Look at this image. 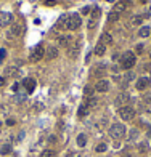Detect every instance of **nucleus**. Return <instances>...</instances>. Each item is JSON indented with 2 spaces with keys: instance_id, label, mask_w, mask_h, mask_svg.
<instances>
[{
  "instance_id": "obj_14",
  "label": "nucleus",
  "mask_w": 151,
  "mask_h": 157,
  "mask_svg": "<svg viewBox=\"0 0 151 157\" xmlns=\"http://www.w3.org/2000/svg\"><path fill=\"white\" fill-rule=\"evenodd\" d=\"M129 99H130V96H129V93H121L119 96L116 98V104L117 106H127V103H129Z\"/></svg>"
},
{
  "instance_id": "obj_1",
  "label": "nucleus",
  "mask_w": 151,
  "mask_h": 157,
  "mask_svg": "<svg viewBox=\"0 0 151 157\" xmlns=\"http://www.w3.org/2000/svg\"><path fill=\"white\" fill-rule=\"evenodd\" d=\"M109 136L112 140H121V138L125 136V127L122 123H114V125L109 127Z\"/></svg>"
},
{
  "instance_id": "obj_51",
  "label": "nucleus",
  "mask_w": 151,
  "mask_h": 157,
  "mask_svg": "<svg viewBox=\"0 0 151 157\" xmlns=\"http://www.w3.org/2000/svg\"><path fill=\"white\" fill-rule=\"evenodd\" d=\"M0 128H2V122H0Z\"/></svg>"
},
{
  "instance_id": "obj_31",
  "label": "nucleus",
  "mask_w": 151,
  "mask_h": 157,
  "mask_svg": "<svg viewBox=\"0 0 151 157\" xmlns=\"http://www.w3.org/2000/svg\"><path fill=\"white\" fill-rule=\"evenodd\" d=\"M124 78H125V82H127V84H129V82H132V80L135 78V74L130 71V72H127V74H125V77H124Z\"/></svg>"
},
{
  "instance_id": "obj_52",
  "label": "nucleus",
  "mask_w": 151,
  "mask_h": 157,
  "mask_svg": "<svg viewBox=\"0 0 151 157\" xmlns=\"http://www.w3.org/2000/svg\"><path fill=\"white\" fill-rule=\"evenodd\" d=\"M149 58H151V52H149Z\"/></svg>"
},
{
  "instance_id": "obj_11",
  "label": "nucleus",
  "mask_w": 151,
  "mask_h": 157,
  "mask_svg": "<svg viewBox=\"0 0 151 157\" xmlns=\"http://www.w3.org/2000/svg\"><path fill=\"white\" fill-rule=\"evenodd\" d=\"M23 85H24V88H26V91H27V93H32V91L35 90V80H34V78H31V77L24 78Z\"/></svg>"
},
{
  "instance_id": "obj_7",
  "label": "nucleus",
  "mask_w": 151,
  "mask_h": 157,
  "mask_svg": "<svg viewBox=\"0 0 151 157\" xmlns=\"http://www.w3.org/2000/svg\"><path fill=\"white\" fill-rule=\"evenodd\" d=\"M81 52V43H71L68 48H66V55H68L69 58H76Z\"/></svg>"
},
{
  "instance_id": "obj_53",
  "label": "nucleus",
  "mask_w": 151,
  "mask_h": 157,
  "mask_svg": "<svg viewBox=\"0 0 151 157\" xmlns=\"http://www.w3.org/2000/svg\"><path fill=\"white\" fill-rule=\"evenodd\" d=\"M149 37H151V35H149Z\"/></svg>"
},
{
  "instance_id": "obj_43",
  "label": "nucleus",
  "mask_w": 151,
  "mask_h": 157,
  "mask_svg": "<svg viewBox=\"0 0 151 157\" xmlns=\"http://www.w3.org/2000/svg\"><path fill=\"white\" fill-rule=\"evenodd\" d=\"M3 85H5V77L0 76V87H3Z\"/></svg>"
},
{
  "instance_id": "obj_33",
  "label": "nucleus",
  "mask_w": 151,
  "mask_h": 157,
  "mask_svg": "<svg viewBox=\"0 0 151 157\" xmlns=\"http://www.w3.org/2000/svg\"><path fill=\"white\" fill-rule=\"evenodd\" d=\"M119 16H121V15H117V13L111 11V13H109V16H108V18H109V21H117V19H119Z\"/></svg>"
},
{
  "instance_id": "obj_28",
  "label": "nucleus",
  "mask_w": 151,
  "mask_h": 157,
  "mask_svg": "<svg viewBox=\"0 0 151 157\" xmlns=\"http://www.w3.org/2000/svg\"><path fill=\"white\" fill-rule=\"evenodd\" d=\"M93 91H95V88H92V87H85V88H84V95L87 96V98H90V96H93Z\"/></svg>"
},
{
  "instance_id": "obj_5",
  "label": "nucleus",
  "mask_w": 151,
  "mask_h": 157,
  "mask_svg": "<svg viewBox=\"0 0 151 157\" xmlns=\"http://www.w3.org/2000/svg\"><path fill=\"white\" fill-rule=\"evenodd\" d=\"M23 31H24V27H23L21 24H11V27L8 29L7 37L8 39H18V37L23 34Z\"/></svg>"
},
{
  "instance_id": "obj_24",
  "label": "nucleus",
  "mask_w": 151,
  "mask_h": 157,
  "mask_svg": "<svg viewBox=\"0 0 151 157\" xmlns=\"http://www.w3.org/2000/svg\"><path fill=\"white\" fill-rule=\"evenodd\" d=\"M5 74H7V76L18 77V76H20V71H18L16 67H7V69H5Z\"/></svg>"
},
{
  "instance_id": "obj_27",
  "label": "nucleus",
  "mask_w": 151,
  "mask_h": 157,
  "mask_svg": "<svg viewBox=\"0 0 151 157\" xmlns=\"http://www.w3.org/2000/svg\"><path fill=\"white\" fill-rule=\"evenodd\" d=\"M40 157H56V152L55 151H50V149H45L40 154Z\"/></svg>"
},
{
  "instance_id": "obj_32",
  "label": "nucleus",
  "mask_w": 151,
  "mask_h": 157,
  "mask_svg": "<svg viewBox=\"0 0 151 157\" xmlns=\"http://www.w3.org/2000/svg\"><path fill=\"white\" fill-rule=\"evenodd\" d=\"M24 99H26V95L24 93H16V96H15L16 103H21V101H24Z\"/></svg>"
},
{
  "instance_id": "obj_29",
  "label": "nucleus",
  "mask_w": 151,
  "mask_h": 157,
  "mask_svg": "<svg viewBox=\"0 0 151 157\" xmlns=\"http://www.w3.org/2000/svg\"><path fill=\"white\" fill-rule=\"evenodd\" d=\"M106 149H108V146L105 144V143H98L97 147H95V151H97V152H105Z\"/></svg>"
},
{
  "instance_id": "obj_12",
  "label": "nucleus",
  "mask_w": 151,
  "mask_h": 157,
  "mask_svg": "<svg viewBox=\"0 0 151 157\" xmlns=\"http://www.w3.org/2000/svg\"><path fill=\"white\" fill-rule=\"evenodd\" d=\"M11 22H13V16L10 13H5V15L0 16V27H7V26H10Z\"/></svg>"
},
{
  "instance_id": "obj_46",
  "label": "nucleus",
  "mask_w": 151,
  "mask_h": 157,
  "mask_svg": "<svg viewBox=\"0 0 151 157\" xmlns=\"http://www.w3.org/2000/svg\"><path fill=\"white\" fill-rule=\"evenodd\" d=\"M48 141H50V143H55L56 138H55V136H48Z\"/></svg>"
},
{
  "instance_id": "obj_45",
  "label": "nucleus",
  "mask_w": 151,
  "mask_h": 157,
  "mask_svg": "<svg viewBox=\"0 0 151 157\" xmlns=\"http://www.w3.org/2000/svg\"><path fill=\"white\" fill-rule=\"evenodd\" d=\"M66 157H79L77 154H76V152H69V154L68 156H66Z\"/></svg>"
},
{
  "instance_id": "obj_23",
  "label": "nucleus",
  "mask_w": 151,
  "mask_h": 157,
  "mask_svg": "<svg viewBox=\"0 0 151 157\" xmlns=\"http://www.w3.org/2000/svg\"><path fill=\"white\" fill-rule=\"evenodd\" d=\"M85 144H87V136L84 135V133H81V135L77 136V146L79 147H84Z\"/></svg>"
},
{
  "instance_id": "obj_26",
  "label": "nucleus",
  "mask_w": 151,
  "mask_h": 157,
  "mask_svg": "<svg viewBox=\"0 0 151 157\" xmlns=\"http://www.w3.org/2000/svg\"><path fill=\"white\" fill-rule=\"evenodd\" d=\"M77 114H79V117H85V115L88 114V108H87L85 104H82L81 108H79V112Z\"/></svg>"
},
{
  "instance_id": "obj_37",
  "label": "nucleus",
  "mask_w": 151,
  "mask_h": 157,
  "mask_svg": "<svg viewBox=\"0 0 151 157\" xmlns=\"http://www.w3.org/2000/svg\"><path fill=\"white\" fill-rule=\"evenodd\" d=\"M5 56H7V52H5V50H0V63H3V59H5Z\"/></svg>"
},
{
  "instance_id": "obj_41",
  "label": "nucleus",
  "mask_w": 151,
  "mask_h": 157,
  "mask_svg": "<svg viewBox=\"0 0 151 157\" xmlns=\"http://www.w3.org/2000/svg\"><path fill=\"white\" fill-rule=\"evenodd\" d=\"M121 3H122V5H125V7H129L132 3V0H121Z\"/></svg>"
},
{
  "instance_id": "obj_19",
  "label": "nucleus",
  "mask_w": 151,
  "mask_h": 157,
  "mask_svg": "<svg viewBox=\"0 0 151 157\" xmlns=\"http://www.w3.org/2000/svg\"><path fill=\"white\" fill-rule=\"evenodd\" d=\"M11 152V144H8V143H5V144L0 146V154L2 156H8Z\"/></svg>"
},
{
  "instance_id": "obj_18",
  "label": "nucleus",
  "mask_w": 151,
  "mask_h": 157,
  "mask_svg": "<svg viewBox=\"0 0 151 157\" xmlns=\"http://www.w3.org/2000/svg\"><path fill=\"white\" fill-rule=\"evenodd\" d=\"M138 35H140V37H143V39H146V37H149V35H151V27H148V26L140 27Z\"/></svg>"
},
{
  "instance_id": "obj_39",
  "label": "nucleus",
  "mask_w": 151,
  "mask_h": 157,
  "mask_svg": "<svg viewBox=\"0 0 151 157\" xmlns=\"http://www.w3.org/2000/svg\"><path fill=\"white\" fill-rule=\"evenodd\" d=\"M95 26H97V21L95 19H90V22H88V29H93Z\"/></svg>"
},
{
  "instance_id": "obj_47",
  "label": "nucleus",
  "mask_w": 151,
  "mask_h": 157,
  "mask_svg": "<svg viewBox=\"0 0 151 157\" xmlns=\"http://www.w3.org/2000/svg\"><path fill=\"white\" fill-rule=\"evenodd\" d=\"M18 88H20V84H15V85H13V90H15V91H18Z\"/></svg>"
},
{
  "instance_id": "obj_20",
  "label": "nucleus",
  "mask_w": 151,
  "mask_h": 157,
  "mask_svg": "<svg viewBox=\"0 0 151 157\" xmlns=\"http://www.w3.org/2000/svg\"><path fill=\"white\" fill-rule=\"evenodd\" d=\"M87 108L90 109V108H95V106H98V98L97 96H90V98H87Z\"/></svg>"
},
{
  "instance_id": "obj_2",
  "label": "nucleus",
  "mask_w": 151,
  "mask_h": 157,
  "mask_svg": "<svg viewBox=\"0 0 151 157\" xmlns=\"http://www.w3.org/2000/svg\"><path fill=\"white\" fill-rule=\"evenodd\" d=\"M135 63H137L135 53H132V52H125L124 55H122V58H121V64H122V67H124V69H132V67L135 66Z\"/></svg>"
},
{
  "instance_id": "obj_40",
  "label": "nucleus",
  "mask_w": 151,
  "mask_h": 157,
  "mask_svg": "<svg viewBox=\"0 0 151 157\" xmlns=\"http://www.w3.org/2000/svg\"><path fill=\"white\" fill-rule=\"evenodd\" d=\"M56 3V0H45V5L47 7H50V5H55Z\"/></svg>"
},
{
  "instance_id": "obj_8",
  "label": "nucleus",
  "mask_w": 151,
  "mask_h": 157,
  "mask_svg": "<svg viewBox=\"0 0 151 157\" xmlns=\"http://www.w3.org/2000/svg\"><path fill=\"white\" fill-rule=\"evenodd\" d=\"M44 56H45V48L42 47V45H37L35 50L32 52V56H31L32 61H39V59H42Z\"/></svg>"
},
{
  "instance_id": "obj_48",
  "label": "nucleus",
  "mask_w": 151,
  "mask_h": 157,
  "mask_svg": "<svg viewBox=\"0 0 151 157\" xmlns=\"http://www.w3.org/2000/svg\"><path fill=\"white\" fill-rule=\"evenodd\" d=\"M148 138H151V130H148Z\"/></svg>"
},
{
  "instance_id": "obj_34",
  "label": "nucleus",
  "mask_w": 151,
  "mask_h": 157,
  "mask_svg": "<svg viewBox=\"0 0 151 157\" xmlns=\"http://www.w3.org/2000/svg\"><path fill=\"white\" fill-rule=\"evenodd\" d=\"M129 138H130V141H135L137 138H138V132H137L135 128H134V130L130 132V136H129Z\"/></svg>"
},
{
  "instance_id": "obj_10",
  "label": "nucleus",
  "mask_w": 151,
  "mask_h": 157,
  "mask_svg": "<svg viewBox=\"0 0 151 157\" xmlns=\"http://www.w3.org/2000/svg\"><path fill=\"white\" fill-rule=\"evenodd\" d=\"M72 40H74V39H72L71 35H60L58 39H56V42H58V45H61V47H66V48H68L69 45L72 43Z\"/></svg>"
},
{
  "instance_id": "obj_36",
  "label": "nucleus",
  "mask_w": 151,
  "mask_h": 157,
  "mask_svg": "<svg viewBox=\"0 0 151 157\" xmlns=\"http://www.w3.org/2000/svg\"><path fill=\"white\" fill-rule=\"evenodd\" d=\"M82 15H87V13H92V7H84L82 10H81Z\"/></svg>"
},
{
  "instance_id": "obj_30",
  "label": "nucleus",
  "mask_w": 151,
  "mask_h": 157,
  "mask_svg": "<svg viewBox=\"0 0 151 157\" xmlns=\"http://www.w3.org/2000/svg\"><path fill=\"white\" fill-rule=\"evenodd\" d=\"M138 151L140 152H148V143H140V144H138Z\"/></svg>"
},
{
  "instance_id": "obj_16",
  "label": "nucleus",
  "mask_w": 151,
  "mask_h": 157,
  "mask_svg": "<svg viewBox=\"0 0 151 157\" xmlns=\"http://www.w3.org/2000/svg\"><path fill=\"white\" fill-rule=\"evenodd\" d=\"M100 43L105 45V47L106 45H111L112 43V35L109 34V32H103L101 37H100Z\"/></svg>"
},
{
  "instance_id": "obj_22",
  "label": "nucleus",
  "mask_w": 151,
  "mask_h": 157,
  "mask_svg": "<svg viewBox=\"0 0 151 157\" xmlns=\"http://www.w3.org/2000/svg\"><path fill=\"white\" fill-rule=\"evenodd\" d=\"M105 53H106V47H105V45H101V43H98L95 47V55H97V56H103Z\"/></svg>"
},
{
  "instance_id": "obj_25",
  "label": "nucleus",
  "mask_w": 151,
  "mask_h": 157,
  "mask_svg": "<svg viewBox=\"0 0 151 157\" xmlns=\"http://www.w3.org/2000/svg\"><path fill=\"white\" fill-rule=\"evenodd\" d=\"M125 8H127V7H125V5H122V3L119 2V3H116V5H114V10H112V11H114V13H117V15H121V13L124 11Z\"/></svg>"
},
{
  "instance_id": "obj_38",
  "label": "nucleus",
  "mask_w": 151,
  "mask_h": 157,
  "mask_svg": "<svg viewBox=\"0 0 151 157\" xmlns=\"http://www.w3.org/2000/svg\"><path fill=\"white\" fill-rule=\"evenodd\" d=\"M135 50H137V53H143V45L138 43V45L135 47Z\"/></svg>"
},
{
  "instance_id": "obj_21",
  "label": "nucleus",
  "mask_w": 151,
  "mask_h": 157,
  "mask_svg": "<svg viewBox=\"0 0 151 157\" xmlns=\"http://www.w3.org/2000/svg\"><path fill=\"white\" fill-rule=\"evenodd\" d=\"M100 16H101V8H100V7L92 8V19L98 21V19H100Z\"/></svg>"
},
{
  "instance_id": "obj_4",
  "label": "nucleus",
  "mask_w": 151,
  "mask_h": 157,
  "mask_svg": "<svg viewBox=\"0 0 151 157\" xmlns=\"http://www.w3.org/2000/svg\"><path fill=\"white\" fill-rule=\"evenodd\" d=\"M82 24V19H81V16L79 15H69V19H68V27L66 29H69V31H76V29H79Z\"/></svg>"
},
{
  "instance_id": "obj_17",
  "label": "nucleus",
  "mask_w": 151,
  "mask_h": 157,
  "mask_svg": "<svg viewBox=\"0 0 151 157\" xmlns=\"http://www.w3.org/2000/svg\"><path fill=\"white\" fill-rule=\"evenodd\" d=\"M105 69H106L105 64H97V66L93 67V76H97V77L103 76V74H105Z\"/></svg>"
},
{
  "instance_id": "obj_13",
  "label": "nucleus",
  "mask_w": 151,
  "mask_h": 157,
  "mask_svg": "<svg viewBox=\"0 0 151 157\" xmlns=\"http://www.w3.org/2000/svg\"><path fill=\"white\" fill-rule=\"evenodd\" d=\"M58 48L55 47V45H50L48 48L45 50V55H47V58L48 59H55V58H58Z\"/></svg>"
},
{
  "instance_id": "obj_44",
  "label": "nucleus",
  "mask_w": 151,
  "mask_h": 157,
  "mask_svg": "<svg viewBox=\"0 0 151 157\" xmlns=\"http://www.w3.org/2000/svg\"><path fill=\"white\" fill-rule=\"evenodd\" d=\"M7 125H15V119H8V120H7Z\"/></svg>"
},
{
  "instance_id": "obj_50",
  "label": "nucleus",
  "mask_w": 151,
  "mask_h": 157,
  "mask_svg": "<svg viewBox=\"0 0 151 157\" xmlns=\"http://www.w3.org/2000/svg\"><path fill=\"white\" fill-rule=\"evenodd\" d=\"M108 2H111V3H112V2H116V0H108Z\"/></svg>"
},
{
  "instance_id": "obj_15",
  "label": "nucleus",
  "mask_w": 151,
  "mask_h": 157,
  "mask_svg": "<svg viewBox=\"0 0 151 157\" xmlns=\"http://www.w3.org/2000/svg\"><path fill=\"white\" fill-rule=\"evenodd\" d=\"M68 19H69V15H61L56 21V27L58 29H66L68 27Z\"/></svg>"
},
{
  "instance_id": "obj_42",
  "label": "nucleus",
  "mask_w": 151,
  "mask_h": 157,
  "mask_svg": "<svg viewBox=\"0 0 151 157\" xmlns=\"http://www.w3.org/2000/svg\"><path fill=\"white\" fill-rule=\"evenodd\" d=\"M145 101H146V103H151V93H146L145 95Z\"/></svg>"
},
{
  "instance_id": "obj_35",
  "label": "nucleus",
  "mask_w": 151,
  "mask_h": 157,
  "mask_svg": "<svg viewBox=\"0 0 151 157\" xmlns=\"http://www.w3.org/2000/svg\"><path fill=\"white\" fill-rule=\"evenodd\" d=\"M141 21H143V19H141V16H140V15L134 16V19H132V22H134V24H140Z\"/></svg>"
},
{
  "instance_id": "obj_9",
  "label": "nucleus",
  "mask_w": 151,
  "mask_h": 157,
  "mask_svg": "<svg viewBox=\"0 0 151 157\" xmlns=\"http://www.w3.org/2000/svg\"><path fill=\"white\" fill-rule=\"evenodd\" d=\"M149 84H151V80L148 77H140L138 80H137V84H135V87H137V90H145V88H148L149 87Z\"/></svg>"
},
{
  "instance_id": "obj_6",
  "label": "nucleus",
  "mask_w": 151,
  "mask_h": 157,
  "mask_svg": "<svg viewBox=\"0 0 151 157\" xmlns=\"http://www.w3.org/2000/svg\"><path fill=\"white\" fill-rule=\"evenodd\" d=\"M95 90L100 91V93H106V91H109V82H108L106 78H100V80L95 84Z\"/></svg>"
},
{
  "instance_id": "obj_49",
  "label": "nucleus",
  "mask_w": 151,
  "mask_h": 157,
  "mask_svg": "<svg viewBox=\"0 0 151 157\" xmlns=\"http://www.w3.org/2000/svg\"><path fill=\"white\" fill-rule=\"evenodd\" d=\"M140 2H141V3H146V2H148V0H140Z\"/></svg>"
},
{
  "instance_id": "obj_3",
  "label": "nucleus",
  "mask_w": 151,
  "mask_h": 157,
  "mask_svg": "<svg viewBox=\"0 0 151 157\" xmlns=\"http://www.w3.org/2000/svg\"><path fill=\"white\" fill-rule=\"evenodd\" d=\"M119 115H121V119L122 120H134V117H135V109L132 108V106H122V108L119 109Z\"/></svg>"
}]
</instances>
